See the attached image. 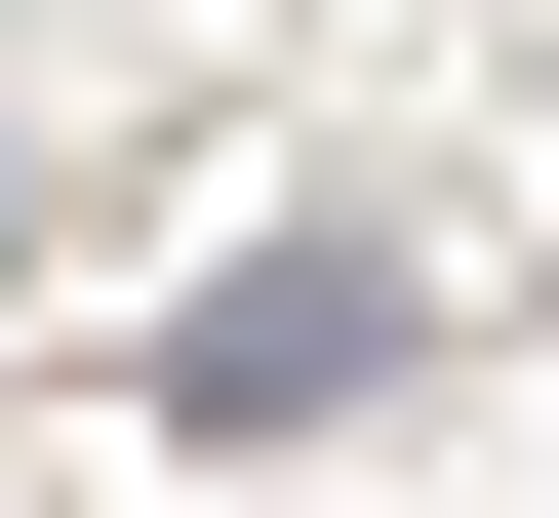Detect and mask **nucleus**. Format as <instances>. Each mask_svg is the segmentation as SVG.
I'll list each match as a JSON object with an SVG mask.
<instances>
[{
	"label": "nucleus",
	"mask_w": 559,
	"mask_h": 518,
	"mask_svg": "<svg viewBox=\"0 0 559 518\" xmlns=\"http://www.w3.org/2000/svg\"><path fill=\"white\" fill-rule=\"evenodd\" d=\"M160 399H200V438H320V399H400V240H360V200H280V240L160 320Z\"/></svg>",
	"instance_id": "obj_1"
}]
</instances>
